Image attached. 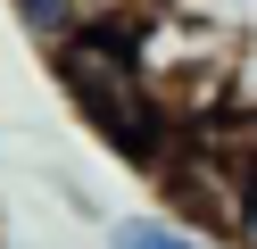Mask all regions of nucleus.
Listing matches in <instances>:
<instances>
[{
  "label": "nucleus",
  "instance_id": "f03ea898",
  "mask_svg": "<svg viewBox=\"0 0 257 249\" xmlns=\"http://www.w3.org/2000/svg\"><path fill=\"white\" fill-rule=\"evenodd\" d=\"M108 249H216V241H199L191 224H166V216H124L108 224Z\"/></svg>",
  "mask_w": 257,
  "mask_h": 249
},
{
  "label": "nucleus",
  "instance_id": "f257e3e1",
  "mask_svg": "<svg viewBox=\"0 0 257 249\" xmlns=\"http://www.w3.org/2000/svg\"><path fill=\"white\" fill-rule=\"evenodd\" d=\"M9 17L25 25V42H34L42 58H58L67 42H83V33L100 25V0H9Z\"/></svg>",
  "mask_w": 257,
  "mask_h": 249
},
{
  "label": "nucleus",
  "instance_id": "7ed1b4c3",
  "mask_svg": "<svg viewBox=\"0 0 257 249\" xmlns=\"http://www.w3.org/2000/svg\"><path fill=\"white\" fill-rule=\"evenodd\" d=\"M232 249H257V191H249V208H240V232H232Z\"/></svg>",
  "mask_w": 257,
  "mask_h": 249
}]
</instances>
